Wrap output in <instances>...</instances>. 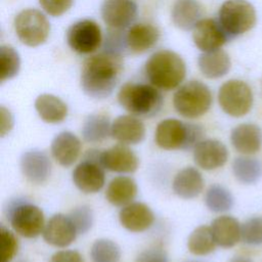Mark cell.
Returning <instances> with one entry per match:
<instances>
[{"label":"cell","mask_w":262,"mask_h":262,"mask_svg":"<svg viewBox=\"0 0 262 262\" xmlns=\"http://www.w3.org/2000/svg\"><path fill=\"white\" fill-rule=\"evenodd\" d=\"M204 130L200 125L168 118L161 121L155 131V141L163 149H189L203 140Z\"/></svg>","instance_id":"4"},{"label":"cell","mask_w":262,"mask_h":262,"mask_svg":"<svg viewBox=\"0 0 262 262\" xmlns=\"http://www.w3.org/2000/svg\"><path fill=\"white\" fill-rule=\"evenodd\" d=\"M14 125V119L11 112L4 105L0 106V134L5 136L11 131Z\"/></svg>","instance_id":"40"},{"label":"cell","mask_w":262,"mask_h":262,"mask_svg":"<svg viewBox=\"0 0 262 262\" xmlns=\"http://www.w3.org/2000/svg\"><path fill=\"white\" fill-rule=\"evenodd\" d=\"M118 101L130 115L150 118L161 111L164 98L160 90L151 84L128 82L121 86Z\"/></svg>","instance_id":"3"},{"label":"cell","mask_w":262,"mask_h":262,"mask_svg":"<svg viewBox=\"0 0 262 262\" xmlns=\"http://www.w3.org/2000/svg\"><path fill=\"white\" fill-rule=\"evenodd\" d=\"M119 221L131 232H142L152 225L155 214L146 204L132 202L122 207L119 212Z\"/></svg>","instance_id":"19"},{"label":"cell","mask_w":262,"mask_h":262,"mask_svg":"<svg viewBox=\"0 0 262 262\" xmlns=\"http://www.w3.org/2000/svg\"><path fill=\"white\" fill-rule=\"evenodd\" d=\"M232 172L241 183H256L262 177V162L247 155L237 157L232 162Z\"/></svg>","instance_id":"30"},{"label":"cell","mask_w":262,"mask_h":262,"mask_svg":"<svg viewBox=\"0 0 262 262\" xmlns=\"http://www.w3.org/2000/svg\"><path fill=\"white\" fill-rule=\"evenodd\" d=\"M90 258L92 262H120L121 250L114 241L99 238L91 246Z\"/></svg>","instance_id":"34"},{"label":"cell","mask_w":262,"mask_h":262,"mask_svg":"<svg viewBox=\"0 0 262 262\" xmlns=\"http://www.w3.org/2000/svg\"><path fill=\"white\" fill-rule=\"evenodd\" d=\"M82 149L81 140L70 131H62L51 141L52 158L62 167H71L79 159Z\"/></svg>","instance_id":"20"},{"label":"cell","mask_w":262,"mask_h":262,"mask_svg":"<svg viewBox=\"0 0 262 262\" xmlns=\"http://www.w3.org/2000/svg\"><path fill=\"white\" fill-rule=\"evenodd\" d=\"M217 244L210 226L201 225L193 229L187 238L188 251L196 256H205L212 253Z\"/></svg>","instance_id":"31"},{"label":"cell","mask_w":262,"mask_h":262,"mask_svg":"<svg viewBox=\"0 0 262 262\" xmlns=\"http://www.w3.org/2000/svg\"><path fill=\"white\" fill-rule=\"evenodd\" d=\"M210 227L219 247L231 248L242 238V225L232 216H219L212 221Z\"/></svg>","instance_id":"25"},{"label":"cell","mask_w":262,"mask_h":262,"mask_svg":"<svg viewBox=\"0 0 262 262\" xmlns=\"http://www.w3.org/2000/svg\"><path fill=\"white\" fill-rule=\"evenodd\" d=\"M228 262H253V261L247 257H233Z\"/></svg>","instance_id":"42"},{"label":"cell","mask_w":262,"mask_h":262,"mask_svg":"<svg viewBox=\"0 0 262 262\" xmlns=\"http://www.w3.org/2000/svg\"><path fill=\"white\" fill-rule=\"evenodd\" d=\"M112 123L108 116L102 113L89 115L82 126L81 134L85 141L96 143L103 141L111 135Z\"/></svg>","instance_id":"29"},{"label":"cell","mask_w":262,"mask_h":262,"mask_svg":"<svg viewBox=\"0 0 262 262\" xmlns=\"http://www.w3.org/2000/svg\"><path fill=\"white\" fill-rule=\"evenodd\" d=\"M137 262H167V257L162 249L155 248L142 252L139 255Z\"/></svg>","instance_id":"41"},{"label":"cell","mask_w":262,"mask_h":262,"mask_svg":"<svg viewBox=\"0 0 262 262\" xmlns=\"http://www.w3.org/2000/svg\"><path fill=\"white\" fill-rule=\"evenodd\" d=\"M20 69L18 52L10 45L0 46V82L14 78Z\"/></svg>","instance_id":"33"},{"label":"cell","mask_w":262,"mask_h":262,"mask_svg":"<svg viewBox=\"0 0 262 262\" xmlns=\"http://www.w3.org/2000/svg\"><path fill=\"white\" fill-rule=\"evenodd\" d=\"M242 239L251 246L262 245V217H252L242 224Z\"/></svg>","instance_id":"35"},{"label":"cell","mask_w":262,"mask_h":262,"mask_svg":"<svg viewBox=\"0 0 262 262\" xmlns=\"http://www.w3.org/2000/svg\"><path fill=\"white\" fill-rule=\"evenodd\" d=\"M42 235L47 244L66 248L76 239L78 232L69 215L57 213L46 222Z\"/></svg>","instance_id":"16"},{"label":"cell","mask_w":262,"mask_h":262,"mask_svg":"<svg viewBox=\"0 0 262 262\" xmlns=\"http://www.w3.org/2000/svg\"><path fill=\"white\" fill-rule=\"evenodd\" d=\"M111 136L119 143L137 144L144 139L145 126L133 115H121L112 122Z\"/></svg>","instance_id":"18"},{"label":"cell","mask_w":262,"mask_h":262,"mask_svg":"<svg viewBox=\"0 0 262 262\" xmlns=\"http://www.w3.org/2000/svg\"><path fill=\"white\" fill-rule=\"evenodd\" d=\"M20 170L28 181L42 184L51 174V161L45 151L30 149L21 155Z\"/></svg>","instance_id":"17"},{"label":"cell","mask_w":262,"mask_h":262,"mask_svg":"<svg viewBox=\"0 0 262 262\" xmlns=\"http://www.w3.org/2000/svg\"><path fill=\"white\" fill-rule=\"evenodd\" d=\"M137 15V5L133 0H103L101 17L113 30L129 27Z\"/></svg>","instance_id":"13"},{"label":"cell","mask_w":262,"mask_h":262,"mask_svg":"<svg viewBox=\"0 0 262 262\" xmlns=\"http://www.w3.org/2000/svg\"><path fill=\"white\" fill-rule=\"evenodd\" d=\"M123 70L124 60L121 53L105 50L92 55L82 66L81 88L91 98H106L115 90Z\"/></svg>","instance_id":"1"},{"label":"cell","mask_w":262,"mask_h":262,"mask_svg":"<svg viewBox=\"0 0 262 262\" xmlns=\"http://www.w3.org/2000/svg\"><path fill=\"white\" fill-rule=\"evenodd\" d=\"M144 74L151 85L170 91L180 86L186 76V64L175 51L162 49L152 53L144 64Z\"/></svg>","instance_id":"2"},{"label":"cell","mask_w":262,"mask_h":262,"mask_svg":"<svg viewBox=\"0 0 262 262\" xmlns=\"http://www.w3.org/2000/svg\"><path fill=\"white\" fill-rule=\"evenodd\" d=\"M67 42L77 53H92L100 47L102 42L100 27L91 19L78 20L68 29Z\"/></svg>","instance_id":"11"},{"label":"cell","mask_w":262,"mask_h":262,"mask_svg":"<svg viewBox=\"0 0 262 262\" xmlns=\"http://www.w3.org/2000/svg\"><path fill=\"white\" fill-rule=\"evenodd\" d=\"M233 201L231 192L220 184L211 185L205 194V204L207 208L215 213L229 211L233 206Z\"/></svg>","instance_id":"32"},{"label":"cell","mask_w":262,"mask_h":262,"mask_svg":"<svg viewBox=\"0 0 262 262\" xmlns=\"http://www.w3.org/2000/svg\"><path fill=\"white\" fill-rule=\"evenodd\" d=\"M99 155L98 150H88L83 161L73 170V182L84 193H95L104 185V168L99 163Z\"/></svg>","instance_id":"9"},{"label":"cell","mask_w":262,"mask_h":262,"mask_svg":"<svg viewBox=\"0 0 262 262\" xmlns=\"http://www.w3.org/2000/svg\"><path fill=\"white\" fill-rule=\"evenodd\" d=\"M161 36L160 30L150 24L139 23L131 26L125 36L126 46L135 54L143 53L152 48Z\"/></svg>","instance_id":"21"},{"label":"cell","mask_w":262,"mask_h":262,"mask_svg":"<svg viewBox=\"0 0 262 262\" xmlns=\"http://www.w3.org/2000/svg\"><path fill=\"white\" fill-rule=\"evenodd\" d=\"M9 221L14 232L27 238L40 235L46 224L42 209L32 203H19L14 206Z\"/></svg>","instance_id":"10"},{"label":"cell","mask_w":262,"mask_h":262,"mask_svg":"<svg viewBox=\"0 0 262 262\" xmlns=\"http://www.w3.org/2000/svg\"><path fill=\"white\" fill-rule=\"evenodd\" d=\"M261 86H262V81H261Z\"/></svg>","instance_id":"43"},{"label":"cell","mask_w":262,"mask_h":262,"mask_svg":"<svg viewBox=\"0 0 262 262\" xmlns=\"http://www.w3.org/2000/svg\"><path fill=\"white\" fill-rule=\"evenodd\" d=\"M213 102L210 88L203 82L191 80L181 85L173 96L175 111L186 119H196L208 113Z\"/></svg>","instance_id":"5"},{"label":"cell","mask_w":262,"mask_h":262,"mask_svg":"<svg viewBox=\"0 0 262 262\" xmlns=\"http://www.w3.org/2000/svg\"><path fill=\"white\" fill-rule=\"evenodd\" d=\"M42 9L51 16H60L73 5L74 0H38Z\"/></svg>","instance_id":"38"},{"label":"cell","mask_w":262,"mask_h":262,"mask_svg":"<svg viewBox=\"0 0 262 262\" xmlns=\"http://www.w3.org/2000/svg\"><path fill=\"white\" fill-rule=\"evenodd\" d=\"M198 66L204 77L208 79H219L230 71L231 60L228 53L220 48L200 54Z\"/></svg>","instance_id":"26"},{"label":"cell","mask_w":262,"mask_h":262,"mask_svg":"<svg viewBox=\"0 0 262 262\" xmlns=\"http://www.w3.org/2000/svg\"><path fill=\"white\" fill-rule=\"evenodd\" d=\"M205 181L201 172L193 167H185L174 177L172 189L181 199L190 200L196 198L204 189Z\"/></svg>","instance_id":"24"},{"label":"cell","mask_w":262,"mask_h":262,"mask_svg":"<svg viewBox=\"0 0 262 262\" xmlns=\"http://www.w3.org/2000/svg\"><path fill=\"white\" fill-rule=\"evenodd\" d=\"M193 161L202 169L211 171L221 168L228 159V150L223 142L208 138L201 140L193 147Z\"/></svg>","instance_id":"14"},{"label":"cell","mask_w":262,"mask_h":262,"mask_svg":"<svg viewBox=\"0 0 262 262\" xmlns=\"http://www.w3.org/2000/svg\"><path fill=\"white\" fill-rule=\"evenodd\" d=\"M13 27L18 40L29 47L42 45L50 33V24L47 17L35 8H26L19 11L14 17Z\"/></svg>","instance_id":"7"},{"label":"cell","mask_w":262,"mask_h":262,"mask_svg":"<svg viewBox=\"0 0 262 262\" xmlns=\"http://www.w3.org/2000/svg\"><path fill=\"white\" fill-rule=\"evenodd\" d=\"M135 180L128 176H117L113 178L106 187V201L117 207H124L133 202L137 194Z\"/></svg>","instance_id":"27"},{"label":"cell","mask_w":262,"mask_h":262,"mask_svg":"<svg viewBox=\"0 0 262 262\" xmlns=\"http://www.w3.org/2000/svg\"><path fill=\"white\" fill-rule=\"evenodd\" d=\"M2 241V262H10L18 251V241L14 233L4 226H1Z\"/></svg>","instance_id":"37"},{"label":"cell","mask_w":262,"mask_h":262,"mask_svg":"<svg viewBox=\"0 0 262 262\" xmlns=\"http://www.w3.org/2000/svg\"><path fill=\"white\" fill-rule=\"evenodd\" d=\"M99 163L111 172L133 173L138 168L139 160L128 145L119 143L100 151Z\"/></svg>","instance_id":"15"},{"label":"cell","mask_w":262,"mask_h":262,"mask_svg":"<svg viewBox=\"0 0 262 262\" xmlns=\"http://www.w3.org/2000/svg\"><path fill=\"white\" fill-rule=\"evenodd\" d=\"M253 102V91L245 81L228 80L218 90V103L228 116L239 118L247 115L251 111Z\"/></svg>","instance_id":"8"},{"label":"cell","mask_w":262,"mask_h":262,"mask_svg":"<svg viewBox=\"0 0 262 262\" xmlns=\"http://www.w3.org/2000/svg\"><path fill=\"white\" fill-rule=\"evenodd\" d=\"M48 262H85L83 256L75 250L57 251L50 257Z\"/></svg>","instance_id":"39"},{"label":"cell","mask_w":262,"mask_h":262,"mask_svg":"<svg viewBox=\"0 0 262 262\" xmlns=\"http://www.w3.org/2000/svg\"><path fill=\"white\" fill-rule=\"evenodd\" d=\"M218 21L231 40L255 27L257 12L247 0H226L219 8Z\"/></svg>","instance_id":"6"},{"label":"cell","mask_w":262,"mask_h":262,"mask_svg":"<svg viewBox=\"0 0 262 262\" xmlns=\"http://www.w3.org/2000/svg\"><path fill=\"white\" fill-rule=\"evenodd\" d=\"M192 40L201 51L207 52L220 49L229 38L218 20L202 18L192 30Z\"/></svg>","instance_id":"12"},{"label":"cell","mask_w":262,"mask_h":262,"mask_svg":"<svg viewBox=\"0 0 262 262\" xmlns=\"http://www.w3.org/2000/svg\"><path fill=\"white\" fill-rule=\"evenodd\" d=\"M232 146L243 155H254L261 148L262 135L260 128L251 123H243L231 130Z\"/></svg>","instance_id":"22"},{"label":"cell","mask_w":262,"mask_h":262,"mask_svg":"<svg viewBox=\"0 0 262 262\" xmlns=\"http://www.w3.org/2000/svg\"><path fill=\"white\" fill-rule=\"evenodd\" d=\"M35 108L39 117L46 123L56 124L62 122L68 116V105L59 97L43 93L37 96Z\"/></svg>","instance_id":"28"},{"label":"cell","mask_w":262,"mask_h":262,"mask_svg":"<svg viewBox=\"0 0 262 262\" xmlns=\"http://www.w3.org/2000/svg\"><path fill=\"white\" fill-rule=\"evenodd\" d=\"M203 14V6L198 0H175L171 8L172 23L182 31L193 30Z\"/></svg>","instance_id":"23"},{"label":"cell","mask_w":262,"mask_h":262,"mask_svg":"<svg viewBox=\"0 0 262 262\" xmlns=\"http://www.w3.org/2000/svg\"><path fill=\"white\" fill-rule=\"evenodd\" d=\"M78 234L86 233L93 224V212L88 206H80L72 210L69 214Z\"/></svg>","instance_id":"36"}]
</instances>
